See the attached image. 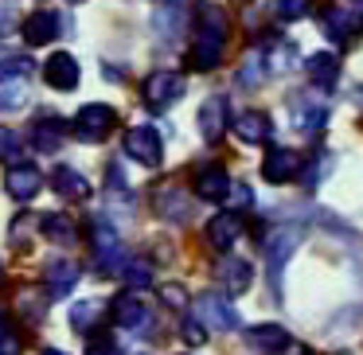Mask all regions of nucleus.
<instances>
[{"instance_id":"nucleus-1","label":"nucleus","mask_w":363,"mask_h":355,"mask_svg":"<svg viewBox=\"0 0 363 355\" xmlns=\"http://www.w3.org/2000/svg\"><path fill=\"white\" fill-rule=\"evenodd\" d=\"M223 47H227V16L215 4H199L196 9V43H191L188 67L191 71H215L223 59Z\"/></svg>"},{"instance_id":"nucleus-2","label":"nucleus","mask_w":363,"mask_h":355,"mask_svg":"<svg viewBox=\"0 0 363 355\" xmlns=\"http://www.w3.org/2000/svg\"><path fill=\"white\" fill-rule=\"evenodd\" d=\"M301 238H305V227H301V222H285V227H277L274 235H269L266 269H269V289H274V297H281V269H285V261H289V254L301 246Z\"/></svg>"},{"instance_id":"nucleus-3","label":"nucleus","mask_w":363,"mask_h":355,"mask_svg":"<svg viewBox=\"0 0 363 355\" xmlns=\"http://www.w3.org/2000/svg\"><path fill=\"white\" fill-rule=\"evenodd\" d=\"M90 250H94V261H98V274L110 277L113 269L125 266V250H121V235L110 219H90Z\"/></svg>"},{"instance_id":"nucleus-4","label":"nucleus","mask_w":363,"mask_h":355,"mask_svg":"<svg viewBox=\"0 0 363 355\" xmlns=\"http://www.w3.org/2000/svg\"><path fill=\"white\" fill-rule=\"evenodd\" d=\"M113 125H118V113L110 110V106H102V102H90V106H82L79 113H74V137L79 141H86V145H94V141H106V137L113 133Z\"/></svg>"},{"instance_id":"nucleus-5","label":"nucleus","mask_w":363,"mask_h":355,"mask_svg":"<svg viewBox=\"0 0 363 355\" xmlns=\"http://www.w3.org/2000/svg\"><path fill=\"white\" fill-rule=\"evenodd\" d=\"M196 320H203V328L211 332H235L238 328V312L227 297L219 293H199L196 297Z\"/></svg>"},{"instance_id":"nucleus-6","label":"nucleus","mask_w":363,"mask_h":355,"mask_svg":"<svg viewBox=\"0 0 363 355\" xmlns=\"http://www.w3.org/2000/svg\"><path fill=\"white\" fill-rule=\"evenodd\" d=\"M184 90H188V79L176 71H157L149 74V82H145V106L149 110H168L172 102H180Z\"/></svg>"},{"instance_id":"nucleus-7","label":"nucleus","mask_w":363,"mask_h":355,"mask_svg":"<svg viewBox=\"0 0 363 355\" xmlns=\"http://www.w3.org/2000/svg\"><path fill=\"white\" fill-rule=\"evenodd\" d=\"M289 121H293L297 133L313 137L316 129H324V121H328V106H324L320 98H313V90H301V94L289 98Z\"/></svg>"},{"instance_id":"nucleus-8","label":"nucleus","mask_w":363,"mask_h":355,"mask_svg":"<svg viewBox=\"0 0 363 355\" xmlns=\"http://www.w3.org/2000/svg\"><path fill=\"white\" fill-rule=\"evenodd\" d=\"M125 157L137 160V164L145 168H157L160 160H164V145H160V133L149 125H137L125 133Z\"/></svg>"},{"instance_id":"nucleus-9","label":"nucleus","mask_w":363,"mask_h":355,"mask_svg":"<svg viewBox=\"0 0 363 355\" xmlns=\"http://www.w3.org/2000/svg\"><path fill=\"white\" fill-rule=\"evenodd\" d=\"M301 172H305V157L293 149H269L266 160H262V176L269 184H293Z\"/></svg>"},{"instance_id":"nucleus-10","label":"nucleus","mask_w":363,"mask_h":355,"mask_svg":"<svg viewBox=\"0 0 363 355\" xmlns=\"http://www.w3.org/2000/svg\"><path fill=\"white\" fill-rule=\"evenodd\" d=\"M59 32H63V16L59 12H32V16L24 20V43L28 47H48L51 40H59Z\"/></svg>"},{"instance_id":"nucleus-11","label":"nucleus","mask_w":363,"mask_h":355,"mask_svg":"<svg viewBox=\"0 0 363 355\" xmlns=\"http://www.w3.org/2000/svg\"><path fill=\"white\" fill-rule=\"evenodd\" d=\"M215 274H219V285H223V293H227V297L246 293V289H250V281H254L250 261H246V258H230V254H227V258H219Z\"/></svg>"},{"instance_id":"nucleus-12","label":"nucleus","mask_w":363,"mask_h":355,"mask_svg":"<svg viewBox=\"0 0 363 355\" xmlns=\"http://www.w3.org/2000/svg\"><path fill=\"white\" fill-rule=\"evenodd\" d=\"M113 324L125 332H145L149 328V305L133 293H121V297H113Z\"/></svg>"},{"instance_id":"nucleus-13","label":"nucleus","mask_w":363,"mask_h":355,"mask_svg":"<svg viewBox=\"0 0 363 355\" xmlns=\"http://www.w3.org/2000/svg\"><path fill=\"white\" fill-rule=\"evenodd\" d=\"M242 230H246V222H242L238 211H219L211 222H207V242H211L215 250H230V246L242 238Z\"/></svg>"},{"instance_id":"nucleus-14","label":"nucleus","mask_w":363,"mask_h":355,"mask_svg":"<svg viewBox=\"0 0 363 355\" xmlns=\"http://www.w3.org/2000/svg\"><path fill=\"white\" fill-rule=\"evenodd\" d=\"M4 188H9V196L16 199V203H28V199L40 196L43 176H40V168H32V164H12L9 176H4Z\"/></svg>"},{"instance_id":"nucleus-15","label":"nucleus","mask_w":363,"mask_h":355,"mask_svg":"<svg viewBox=\"0 0 363 355\" xmlns=\"http://www.w3.org/2000/svg\"><path fill=\"white\" fill-rule=\"evenodd\" d=\"M152 207H157V215H160V219H168V222H188L191 219L188 191H180L176 184H164V188L152 196Z\"/></svg>"},{"instance_id":"nucleus-16","label":"nucleus","mask_w":363,"mask_h":355,"mask_svg":"<svg viewBox=\"0 0 363 355\" xmlns=\"http://www.w3.org/2000/svg\"><path fill=\"white\" fill-rule=\"evenodd\" d=\"M227 98L223 94H211L203 106H199V133H203V141H219L223 133H227Z\"/></svg>"},{"instance_id":"nucleus-17","label":"nucleus","mask_w":363,"mask_h":355,"mask_svg":"<svg viewBox=\"0 0 363 355\" xmlns=\"http://www.w3.org/2000/svg\"><path fill=\"white\" fill-rule=\"evenodd\" d=\"M230 176L223 172L219 164H207V168H199L196 172V196L199 199H207V203H223V199L230 196Z\"/></svg>"},{"instance_id":"nucleus-18","label":"nucleus","mask_w":363,"mask_h":355,"mask_svg":"<svg viewBox=\"0 0 363 355\" xmlns=\"http://www.w3.org/2000/svg\"><path fill=\"white\" fill-rule=\"evenodd\" d=\"M43 79H48V86H55V90H74L79 86V63H74L71 51H55V55L48 59V67H43Z\"/></svg>"},{"instance_id":"nucleus-19","label":"nucleus","mask_w":363,"mask_h":355,"mask_svg":"<svg viewBox=\"0 0 363 355\" xmlns=\"http://www.w3.org/2000/svg\"><path fill=\"white\" fill-rule=\"evenodd\" d=\"M320 28H324V35H328L332 43H352V35H355V28H359V16L355 12H347V9H340V4H332V9H324V20H320Z\"/></svg>"},{"instance_id":"nucleus-20","label":"nucleus","mask_w":363,"mask_h":355,"mask_svg":"<svg viewBox=\"0 0 363 355\" xmlns=\"http://www.w3.org/2000/svg\"><path fill=\"white\" fill-rule=\"evenodd\" d=\"M43 277H48V297H67V293L74 289V281H79V261L74 258H51L48 269H43Z\"/></svg>"},{"instance_id":"nucleus-21","label":"nucleus","mask_w":363,"mask_h":355,"mask_svg":"<svg viewBox=\"0 0 363 355\" xmlns=\"http://www.w3.org/2000/svg\"><path fill=\"white\" fill-rule=\"evenodd\" d=\"M184 24H188V20H184V4H180V0H164V4L152 12V32H157L164 43L180 40Z\"/></svg>"},{"instance_id":"nucleus-22","label":"nucleus","mask_w":363,"mask_h":355,"mask_svg":"<svg viewBox=\"0 0 363 355\" xmlns=\"http://www.w3.org/2000/svg\"><path fill=\"white\" fill-rule=\"evenodd\" d=\"M308 82L316 90H332L340 82V59L336 51H313L308 55Z\"/></svg>"},{"instance_id":"nucleus-23","label":"nucleus","mask_w":363,"mask_h":355,"mask_svg":"<svg viewBox=\"0 0 363 355\" xmlns=\"http://www.w3.org/2000/svg\"><path fill=\"white\" fill-rule=\"evenodd\" d=\"M235 137L242 145H266L269 141V118L262 110H246L235 118Z\"/></svg>"},{"instance_id":"nucleus-24","label":"nucleus","mask_w":363,"mask_h":355,"mask_svg":"<svg viewBox=\"0 0 363 355\" xmlns=\"http://www.w3.org/2000/svg\"><path fill=\"white\" fill-rule=\"evenodd\" d=\"M67 137V125L59 118H40L32 125V149L35 152H55Z\"/></svg>"},{"instance_id":"nucleus-25","label":"nucleus","mask_w":363,"mask_h":355,"mask_svg":"<svg viewBox=\"0 0 363 355\" xmlns=\"http://www.w3.org/2000/svg\"><path fill=\"white\" fill-rule=\"evenodd\" d=\"M246 344L258 351H281L289 344V332L281 324H254V328H246Z\"/></svg>"},{"instance_id":"nucleus-26","label":"nucleus","mask_w":363,"mask_h":355,"mask_svg":"<svg viewBox=\"0 0 363 355\" xmlns=\"http://www.w3.org/2000/svg\"><path fill=\"white\" fill-rule=\"evenodd\" d=\"M51 184H55V191L67 199H86L90 196V180L82 172H74L71 164H59L55 176H51Z\"/></svg>"},{"instance_id":"nucleus-27","label":"nucleus","mask_w":363,"mask_h":355,"mask_svg":"<svg viewBox=\"0 0 363 355\" xmlns=\"http://www.w3.org/2000/svg\"><path fill=\"white\" fill-rule=\"evenodd\" d=\"M121 281H125V289H133V293L152 289V266L145 258H129L125 266H121Z\"/></svg>"},{"instance_id":"nucleus-28","label":"nucleus","mask_w":363,"mask_h":355,"mask_svg":"<svg viewBox=\"0 0 363 355\" xmlns=\"http://www.w3.org/2000/svg\"><path fill=\"white\" fill-rule=\"evenodd\" d=\"M43 238H48V242H63V246H71L74 238V222L67 219V215H43Z\"/></svg>"},{"instance_id":"nucleus-29","label":"nucleus","mask_w":363,"mask_h":355,"mask_svg":"<svg viewBox=\"0 0 363 355\" xmlns=\"http://www.w3.org/2000/svg\"><path fill=\"white\" fill-rule=\"evenodd\" d=\"M24 102H28L24 79H9V74H0V106H4V110H20Z\"/></svg>"},{"instance_id":"nucleus-30","label":"nucleus","mask_w":363,"mask_h":355,"mask_svg":"<svg viewBox=\"0 0 363 355\" xmlns=\"http://www.w3.org/2000/svg\"><path fill=\"white\" fill-rule=\"evenodd\" d=\"M98 316H102V305H98V300H79V305L71 308V328L74 332H90L98 324Z\"/></svg>"},{"instance_id":"nucleus-31","label":"nucleus","mask_w":363,"mask_h":355,"mask_svg":"<svg viewBox=\"0 0 363 355\" xmlns=\"http://www.w3.org/2000/svg\"><path fill=\"white\" fill-rule=\"evenodd\" d=\"M266 71H269V67L262 63V51H254V55H246L242 67H238V82H242V86H262Z\"/></svg>"},{"instance_id":"nucleus-32","label":"nucleus","mask_w":363,"mask_h":355,"mask_svg":"<svg viewBox=\"0 0 363 355\" xmlns=\"http://www.w3.org/2000/svg\"><path fill=\"white\" fill-rule=\"evenodd\" d=\"M16 312L24 316L28 324H40L43 312H48V297H35V293H20L16 297Z\"/></svg>"},{"instance_id":"nucleus-33","label":"nucleus","mask_w":363,"mask_h":355,"mask_svg":"<svg viewBox=\"0 0 363 355\" xmlns=\"http://www.w3.org/2000/svg\"><path fill=\"white\" fill-rule=\"evenodd\" d=\"M86 355H121L118 336H113V332H106V328H94V336L86 339Z\"/></svg>"},{"instance_id":"nucleus-34","label":"nucleus","mask_w":363,"mask_h":355,"mask_svg":"<svg viewBox=\"0 0 363 355\" xmlns=\"http://www.w3.org/2000/svg\"><path fill=\"white\" fill-rule=\"evenodd\" d=\"M180 339L188 347H203L207 344V328H203V320H196V316H184V324H180Z\"/></svg>"},{"instance_id":"nucleus-35","label":"nucleus","mask_w":363,"mask_h":355,"mask_svg":"<svg viewBox=\"0 0 363 355\" xmlns=\"http://www.w3.org/2000/svg\"><path fill=\"white\" fill-rule=\"evenodd\" d=\"M35 63L28 55H9L4 63H0V74H9V79H32Z\"/></svg>"},{"instance_id":"nucleus-36","label":"nucleus","mask_w":363,"mask_h":355,"mask_svg":"<svg viewBox=\"0 0 363 355\" xmlns=\"http://www.w3.org/2000/svg\"><path fill=\"white\" fill-rule=\"evenodd\" d=\"M274 9L281 20H305L308 12H313V0H277Z\"/></svg>"},{"instance_id":"nucleus-37","label":"nucleus","mask_w":363,"mask_h":355,"mask_svg":"<svg viewBox=\"0 0 363 355\" xmlns=\"http://www.w3.org/2000/svg\"><path fill=\"white\" fill-rule=\"evenodd\" d=\"M160 300L168 308H188V289L184 285H160Z\"/></svg>"},{"instance_id":"nucleus-38","label":"nucleus","mask_w":363,"mask_h":355,"mask_svg":"<svg viewBox=\"0 0 363 355\" xmlns=\"http://www.w3.org/2000/svg\"><path fill=\"white\" fill-rule=\"evenodd\" d=\"M0 145H4V157H9V168H12V164H24V160H20V137L12 133V129H4V133H0Z\"/></svg>"},{"instance_id":"nucleus-39","label":"nucleus","mask_w":363,"mask_h":355,"mask_svg":"<svg viewBox=\"0 0 363 355\" xmlns=\"http://www.w3.org/2000/svg\"><path fill=\"white\" fill-rule=\"evenodd\" d=\"M289 51L293 47H274V55H269V71H289V67H293V55H289Z\"/></svg>"},{"instance_id":"nucleus-40","label":"nucleus","mask_w":363,"mask_h":355,"mask_svg":"<svg viewBox=\"0 0 363 355\" xmlns=\"http://www.w3.org/2000/svg\"><path fill=\"white\" fill-rule=\"evenodd\" d=\"M230 203H235V207H250L254 203L250 184H235V188H230Z\"/></svg>"},{"instance_id":"nucleus-41","label":"nucleus","mask_w":363,"mask_h":355,"mask_svg":"<svg viewBox=\"0 0 363 355\" xmlns=\"http://www.w3.org/2000/svg\"><path fill=\"white\" fill-rule=\"evenodd\" d=\"M16 347H20L16 332H12V324H4V355H16Z\"/></svg>"},{"instance_id":"nucleus-42","label":"nucleus","mask_w":363,"mask_h":355,"mask_svg":"<svg viewBox=\"0 0 363 355\" xmlns=\"http://www.w3.org/2000/svg\"><path fill=\"white\" fill-rule=\"evenodd\" d=\"M16 28V0H4V32Z\"/></svg>"},{"instance_id":"nucleus-43","label":"nucleus","mask_w":363,"mask_h":355,"mask_svg":"<svg viewBox=\"0 0 363 355\" xmlns=\"http://www.w3.org/2000/svg\"><path fill=\"white\" fill-rule=\"evenodd\" d=\"M40 355H67V351H59V347H43Z\"/></svg>"},{"instance_id":"nucleus-44","label":"nucleus","mask_w":363,"mask_h":355,"mask_svg":"<svg viewBox=\"0 0 363 355\" xmlns=\"http://www.w3.org/2000/svg\"><path fill=\"white\" fill-rule=\"evenodd\" d=\"M359 28H363V4H359Z\"/></svg>"}]
</instances>
